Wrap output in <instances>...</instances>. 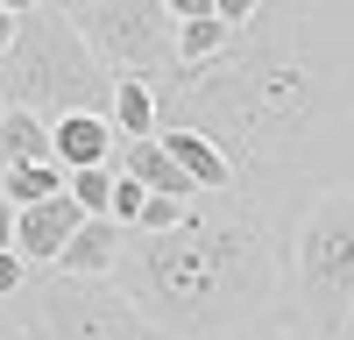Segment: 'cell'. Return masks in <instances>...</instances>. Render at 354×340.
I'll return each mask as SVG.
<instances>
[{
  "label": "cell",
  "instance_id": "52a82bcc",
  "mask_svg": "<svg viewBox=\"0 0 354 340\" xmlns=\"http://www.w3.org/2000/svg\"><path fill=\"white\" fill-rule=\"evenodd\" d=\"M78 198L71 191H57V198H43V206H21L15 213V255L28 270H57V255H64V241L78 234Z\"/></svg>",
  "mask_w": 354,
  "mask_h": 340
},
{
  "label": "cell",
  "instance_id": "83f0119b",
  "mask_svg": "<svg viewBox=\"0 0 354 340\" xmlns=\"http://www.w3.org/2000/svg\"><path fill=\"white\" fill-rule=\"evenodd\" d=\"M0 113H8V100H0Z\"/></svg>",
  "mask_w": 354,
  "mask_h": 340
},
{
  "label": "cell",
  "instance_id": "ffe728a7",
  "mask_svg": "<svg viewBox=\"0 0 354 340\" xmlns=\"http://www.w3.org/2000/svg\"><path fill=\"white\" fill-rule=\"evenodd\" d=\"M234 340H305L290 319H262V326H248V333H234Z\"/></svg>",
  "mask_w": 354,
  "mask_h": 340
},
{
  "label": "cell",
  "instance_id": "6da1fadb",
  "mask_svg": "<svg viewBox=\"0 0 354 340\" xmlns=\"http://www.w3.org/2000/svg\"><path fill=\"white\" fill-rule=\"evenodd\" d=\"M163 128H192L205 142H220L234 178L241 170H290L312 156L326 128L340 121V64L333 50L305 28L298 8L262 0V15L248 28H234L213 64H170L156 85ZM156 128V135H163Z\"/></svg>",
  "mask_w": 354,
  "mask_h": 340
},
{
  "label": "cell",
  "instance_id": "603a6c76",
  "mask_svg": "<svg viewBox=\"0 0 354 340\" xmlns=\"http://www.w3.org/2000/svg\"><path fill=\"white\" fill-rule=\"evenodd\" d=\"M15 28H21V15H8V8H0V57H8V43H15Z\"/></svg>",
  "mask_w": 354,
  "mask_h": 340
},
{
  "label": "cell",
  "instance_id": "7402d4cb",
  "mask_svg": "<svg viewBox=\"0 0 354 340\" xmlns=\"http://www.w3.org/2000/svg\"><path fill=\"white\" fill-rule=\"evenodd\" d=\"M8 248H15V206L0 198V255H8Z\"/></svg>",
  "mask_w": 354,
  "mask_h": 340
},
{
  "label": "cell",
  "instance_id": "8fae6325",
  "mask_svg": "<svg viewBox=\"0 0 354 340\" xmlns=\"http://www.w3.org/2000/svg\"><path fill=\"white\" fill-rule=\"evenodd\" d=\"M8 163H57V142H50V121L28 106H8L0 113V170Z\"/></svg>",
  "mask_w": 354,
  "mask_h": 340
},
{
  "label": "cell",
  "instance_id": "cb8c5ba5",
  "mask_svg": "<svg viewBox=\"0 0 354 340\" xmlns=\"http://www.w3.org/2000/svg\"><path fill=\"white\" fill-rule=\"evenodd\" d=\"M8 15H36V8H50V0H0Z\"/></svg>",
  "mask_w": 354,
  "mask_h": 340
},
{
  "label": "cell",
  "instance_id": "3957f363",
  "mask_svg": "<svg viewBox=\"0 0 354 340\" xmlns=\"http://www.w3.org/2000/svg\"><path fill=\"white\" fill-rule=\"evenodd\" d=\"M0 100L57 121V113H106L113 106V71L85 50L78 21L64 8L21 15L8 57H0Z\"/></svg>",
  "mask_w": 354,
  "mask_h": 340
},
{
  "label": "cell",
  "instance_id": "4fadbf2b",
  "mask_svg": "<svg viewBox=\"0 0 354 340\" xmlns=\"http://www.w3.org/2000/svg\"><path fill=\"white\" fill-rule=\"evenodd\" d=\"M64 178H71L64 163H8V170H0V198L21 213V206H43V198H57V191H64Z\"/></svg>",
  "mask_w": 354,
  "mask_h": 340
},
{
  "label": "cell",
  "instance_id": "277c9868",
  "mask_svg": "<svg viewBox=\"0 0 354 340\" xmlns=\"http://www.w3.org/2000/svg\"><path fill=\"white\" fill-rule=\"evenodd\" d=\"M354 312V191H319L290 234V326L305 340H333Z\"/></svg>",
  "mask_w": 354,
  "mask_h": 340
},
{
  "label": "cell",
  "instance_id": "ac0fdd59",
  "mask_svg": "<svg viewBox=\"0 0 354 340\" xmlns=\"http://www.w3.org/2000/svg\"><path fill=\"white\" fill-rule=\"evenodd\" d=\"M21 283H28V263L8 248V255H0V305H15V298H21Z\"/></svg>",
  "mask_w": 354,
  "mask_h": 340
},
{
  "label": "cell",
  "instance_id": "5b68a950",
  "mask_svg": "<svg viewBox=\"0 0 354 340\" xmlns=\"http://www.w3.org/2000/svg\"><path fill=\"white\" fill-rule=\"evenodd\" d=\"M15 326H21V340H163L121 298V283H106V276H64V270H36L21 283Z\"/></svg>",
  "mask_w": 354,
  "mask_h": 340
},
{
  "label": "cell",
  "instance_id": "5bb4252c",
  "mask_svg": "<svg viewBox=\"0 0 354 340\" xmlns=\"http://www.w3.org/2000/svg\"><path fill=\"white\" fill-rule=\"evenodd\" d=\"M227 36H234V28L220 21V15H198V21H177V64H213V57L227 50Z\"/></svg>",
  "mask_w": 354,
  "mask_h": 340
},
{
  "label": "cell",
  "instance_id": "9c48e42d",
  "mask_svg": "<svg viewBox=\"0 0 354 340\" xmlns=\"http://www.w3.org/2000/svg\"><path fill=\"white\" fill-rule=\"evenodd\" d=\"M156 142H163V149L177 156V170H185V178H192L198 191H234V185H241L220 142H205V135H192V128H163Z\"/></svg>",
  "mask_w": 354,
  "mask_h": 340
},
{
  "label": "cell",
  "instance_id": "44dd1931",
  "mask_svg": "<svg viewBox=\"0 0 354 340\" xmlns=\"http://www.w3.org/2000/svg\"><path fill=\"white\" fill-rule=\"evenodd\" d=\"M163 15L170 21H198V15H213V0H163Z\"/></svg>",
  "mask_w": 354,
  "mask_h": 340
},
{
  "label": "cell",
  "instance_id": "ba28073f",
  "mask_svg": "<svg viewBox=\"0 0 354 340\" xmlns=\"http://www.w3.org/2000/svg\"><path fill=\"white\" fill-rule=\"evenodd\" d=\"M50 142H57V163H64V170L113 163V149H121V135H113L106 113H57V121H50Z\"/></svg>",
  "mask_w": 354,
  "mask_h": 340
},
{
  "label": "cell",
  "instance_id": "30bf717a",
  "mask_svg": "<svg viewBox=\"0 0 354 340\" xmlns=\"http://www.w3.org/2000/svg\"><path fill=\"white\" fill-rule=\"evenodd\" d=\"M121 241H128V227H113V220H78V234L64 241L57 270H64V276H113Z\"/></svg>",
  "mask_w": 354,
  "mask_h": 340
},
{
  "label": "cell",
  "instance_id": "4316f807",
  "mask_svg": "<svg viewBox=\"0 0 354 340\" xmlns=\"http://www.w3.org/2000/svg\"><path fill=\"white\" fill-rule=\"evenodd\" d=\"M0 340H21V326H15V333H0Z\"/></svg>",
  "mask_w": 354,
  "mask_h": 340
},
{
  "label": "cell",
  "instance_id": "d4e9b609",
  "mask_svg": "<svg viewBox=\"0 0 354 340\" xmlns=\"http://www.w3.org/2000/svg\"><path fill=\"white\" fill-rule=\"evenodd\" d=\"M50 8H64V15H78V8H93V0H50Z\"/></svg>",
  "mask_w": 354,
  "mask_h": 340
},
{
  "label": "cell",
  "instance_id": "7c38bea8",
  "mask_svg": "<svg viewBox=\"0 0 354 340\" xmlns=\"http://www.w3.org/2000/svg\"><path fill=\"white\" fill-rule=\"evenodd\" d=\"M106 121H113V135H121V142H149V135L163 128L149 78H113V106H106Z\"/></svg>",
  "mask_w": 354,
  "mask_h": 340
},
{
  "label": "cell",
  "instance_id": "9a60e30c",
  "mask_svg": "<svg viewBox=\"0 0 354 340\" xmlns=\"http://www.w3.org/2000/svg\"><path fill=\"white\" fill-rule=\"evenodd\" d=\"M64 191L78 198V213L85 220H106V198H113V163H93V170H71Z\"/></svg>",
  "mask_w": 354,
  "mask_h": 340
},
{
  "label": "cell",
  "instance_id": "484cf974",
  "mask_svg": "<svg viewBox=\"0 0 354 340\" xmlns=\"http://www.w3.org/2000/svg\"><path fill=\"white\" fill-rule=\"evenodd\" d=\"M333 340H354V312H347V326H340V333H333Z\"/></svg>",
  "mask_w": 354,
  "mask_h": 340
},
{
  "label": "cell",
  "instance_id": "7a4b0ae2",
  "mask_svg": "<svg viewBox=\"0 0 354 340\" xmlns=\"http://www.w3.org/2000/svg\"><path fill=\"white\" fill-rule=\"evenodd\" d=\"M113 283L163 340H234L277 305V227L262 213H185L170 234L121 241Z\"/></svg>",
  "mask_w": 354,
  "mask_h": 340
},
{
  "label": "cell",
  "instance_id": "e0dca14e",
  "mask_svg": "<svg viewBox=\"0 0 354 340\" xmlns=\"http://www.w3.org/2000/svg\"><path fill=\"white\" fill-rule=\"evenodd\" d=\"M185 198H156L149 191V206H142V220H135V234H170V227H185Z\"/></svg>",
  "mask_w": 354,
  "mask_h": 340
},
{
  "label": "cell",
  "instance_id": "d6986e66",
  "mask_svg": "<svg viewBox=\"0 0 354 340\" xmlns=\"http://www.w3.org/2000/svg\"><path fill=\"white\" fill-rule=\"evenodd\" d=\"M213 15H220L227 28H248V21L262 15V0H213Z\"/></svg>",
  "mask_w": 354,
  "mask_h": 340
},
{
  "label": "cell",
  "instance_id": "2e32d148",
  "mask_svg": "<svg viewBox=\"0 0 354 340\" xmlns=\"http://www.w3.org/2000/svg\"><path fill=\"white\" fill-rule=\"evenodd\" d=\"M142 206H149V191H142V185L128 178V170H113V198H106V220H113V227H135V220H142Z\"/></svg>",
  "mask_w": 354,
  "mask_h": 340
},
{
  "label": "cell",
  "instance_id": "8992f818",
  "mask_svg": "<svg viewBox=\"0 0 354 340\" xmlns=\"http://www.w3.org/2000/svg\"><path fill=\"white\" fill-rule=\"evenodd\" d=\"M78 36L113 78H163L177 64V21L163 15V0H93L78 8Z\"/></svg>",
  "mask_w": 354,
  "mask_h": 340
}]
</instances>
